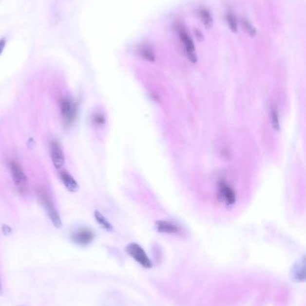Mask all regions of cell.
<instances>
[{
    "mask_svg": "<svg viewBox=\"0 0 306 306\" xmlns=\"http://www.w3.org/2000/svg\"><path fill=\"white\" fill-rule=\"evenodd\" d=\"M36 193H37V197L39 199V201L42 207L45 209L46 212L48 214V216L50 217L51 222L53 223V225L56 228H61L62 222H61V218L57 212L56 207L54 206L53 202L51 201L50 195L48 194V192L46 191L45 188L39 186L38 188H36Z\"/></svg>",
    "mask_w": 306,
    "mask_h": 306,
    "instance_id": "obj_1",
    "label": "cell"
},
{
    "mask_svg": "<svg viewBox=\"0 0 306 306\" xmlns=\"http://www.w3.org/2000/svg\"><path fill=\"white\" fill-rule=\"evenodd\" d=\"M9 169L11 172L12 179L18 193L21 195L28 194V180L23 172L22 167L15 161L9 162Z\"/></svg>",
    "mask_w": 306,
    "mask_h": 306,
    "instance_id": "obj_2",
    "label": "cell"
},
{
    "mask_svg": "<svg viewBox=\"0 0 306 306\" xmlns=\"http://www.w3.org/2000/svg\"><path fill=\"white\" fill-rule=\"evenodd\" d=\"M176 29L178 32V36L180 38V40L182 41L183 48L186 52L188 58L190 59V61L196 63L198 61L196 48H195L194 42H193L192 39L189 34L187 29L185 28V26L182 23H178Z\"/></svg>",
    "mask_w": 306,
    "mask_h": 306,
    "instance_id": "obj_3",
    "label": "cell"
},
{
    "mask_svg": "<svg viewBox=\"0 0 306 306\" xmlns=\"http://www.w3.org/2000/svg\"><path fill=\"white\" fill-rule=\"evenodd\" d=\"M125 250H126V252L132 259H134L137 263H139L142 267L146 268V269H151L153 267V262L148 256L145 250L138 244L131 243L126 246Z\"/></svg>",
    "mask_w": 306,
    "mask_h": 306,
    "instance_id": "obj_4",
    "label": "cell"
},
{
    "mask_svg": "<svg viewBox=\"0 0 306 306\" xmlns=\"http://www.w3.org/2000/svg\"><path fill=\"white\" fill-rule=\"evenodd\" d=\"M60 113L63 125L66 127L71 126L76 117V105L68 98H64L60 101Z\"/></svg>",
    "mask_w": 306,
    "mask_h": 306,
    "instance_id": "obj_5",
    "label": "cell"
},
{
    "mask_svg": "<svg viewBox=\"0 0 306 306\" xmlns=\"http://www.w3.org/2000/svg\"><path fill=\"white\" fill-rule=\"evenodd\" d=\"M289 275L291 280L295 283H303L306 281V257H302L294 263L290 270Z\"/></svg>",
    "mask_w": 306,
    "mask_h": 306,
    "instance_id": "obj_6",
    "label": "cell"
},
{
    "mask_svg": "<svg viewBox=\"0 0 306 306\" xmlns=\"http://www.w3.org/2000/svg\"><path fill=\"white\" fill-rule=\"evenodd\" d=\"M218 196L221 200L227 204V206H232L236 201V195L232 187L224 181H220L218 183L217 187Z\"/></svg>",
    "mask_w": 306,
    "mask_h": 306,
    "instance_id": "obj_7",
    "label": "cell"
},
{
    "mask_svg": "<svg viewBox=\"0 0 306 306\" xmlns=\"http://www.w3.org/2000/svg\"><path fill=\"white\" fill-rule=\"evenodd\" d=\"M72 239L77 245H88L95 239V234L89 228H79L72 234Z\"/></svg>",
    "mask_w": 306,
    "mask_h": 306,
    "instance_id": "obj_8",
    "label": "cell"
},
{
    "mask_svg": "<svg viewBox=\"0 0 306 306\" xmlns=\"http://www.w3.org/2000/svg\"><path fill=\"white\" fill-rule=\"evenodd\" d=\"M51 156L54 167L59 169L65 164V157L58 142L53 140L51 143Z\"/></svg>",
    "mask_w": 306,
    "mask_h": 306,
    "instance_id": "obj_9",
    "label": "cell"
},
{
    "mask_svg": "<svg viewBox=\"0 0 306 306\" xmlns=\"http://www.w3.org/2000/svg\"><path fill=\"white\" fill-rule=\"evenodd\" d=\"M155 227L158 232L164 234H179L182 232L181 228L177 224L167 220H157Z\"/></svg>",
    "mask_w": 306,
    "mask_h": 306,
    "instance_id": "obj_10",
    "label": "cell"
},
{
    "mask_svg": "<svg viewBox=\"0 0 306 306\" xmlns=\"http://www.w3.org/2000/svg\"><path fill=\"white\" fill-rule=\"evenodd\" d=\"M136 54L139 57L147 61L153 62L155 60V55L153 48L149 44H141L136 49Z\"/></svg>",
    "mask_w": 306,
    "mask_h": 306,
    "instance_id": "obj_11",
    "label": "cell"
},
{
    "mask_svg": "<svg viewBox=\"0 0 306 306\" xmlns=\"http://www.w3.org/2000/svg\"><path fill=\"white\" fill-rule=\"evenodd\" d=\"M59 177L62 181L63 184L69 192H76L78 189V184L75 178L66 170H63L59 173Z\"/></svg>",
    "mask_w": 306,
    "mask_h": 306,
    "instance_id": "obj_12",
    "label": "cell"
},
{
    "mask_svg": "<svg viewBox=\"0 0 306 306\" xmlns=\"http://www.w3.org/2000/svg\"><path fill=\"white\" fill-rule=\"evenodd\" d=\"M198 17H199L200 21L203 23L205 27L207 29H210L213 25V17H211L210 12L204 7H201L198 10Z\"/></svg>",
    "mask_w": 306,
    "mask_h": 306,
    "instance_id": "obj_13",
    "label": "cell"
},
{
    "mask_svg": "<svg viewBox=\"0 0 306 306\" xmlns=\"http://www.w3.org/2000/svg\"><path fill=\"white\" fill-rule=\"evenodd\" d=\"M226 20H227V24L229 26L230 30L232 31V33H236L237 30H238V24H237V19L234 16L233 12L232 11V9L228 8L227 11H226Z\"/></svg>",
    "mask_w": 306,
    "mask_h": 306,
    "instance_id": "obj_14",
    "label": "cell"
},
{
    "mask_svg": "<svg viewBox=\"0 0 306 306\" xmlns=\"http://www.w3.org/2000/svg\"><path fill=\"white\" fill-rule=\"evenodd\" d=\"M95 217H96V219L98 224L102 228H104L107 231H113L114 230L113 225L108 221L107 218L104 217L101 212H97V211L95 212Z\"/></svg>",
    "mask_w": 306,
    "mask_h": 306,
    "instance_id": "obj_15",
    "label": "cell"
},
{
    "mask_svg": "<svg viewBox=\"0 0 306 306\" xmlns=\"http://www.w3.org/2000/svg\"><path fill=\"white\" fill-rule=\"evenodd\" d=\"M270 119L272 127L276 132L280 131V119L278 114V108L276 107H272L270 108Z\"/></svg>",
    "mask_w": 306,
    "mask_h": 306,
    "instance_id": "obj_16",
    "label": "cell"
},
{
    "mask_svg": "<svg viewBox=\"0 0 306 306\" xmlns=\"http://www.w3.org/2000/svg\"><path fill=\"white\" fill-rule=\"evenodd\" d=\"M242 24H243V27L245 30V32L249 34V36L255 37L256 35H257V31L254 28V26L252 25V23L249 22L247 18H243Z\"/></svg>",
    "mask_w": 306,
    "mask_h": 306,
    "instance_id": "obj_17",
    "label": "cell"
},
{
    "mask_svg": "<svg viewBox=\"0 0 306 306\" xmlns=\"http://www.w3.org/2000/svg\"><path fill=\"white\" fill-rule=\"evenodd\" d=\"M92 121L93 124L96 126H102L105 124V117L102 115V113H96L93 117H92Z\"/></svg>",
    "mask_w": 306,
    "mask_h": 306,
    "instance_id": "obj_18",
    "label": "cell"
},
{
    "mask_svg": "<svg viewBox=\"0 0 306 306\" xmlns=\"http://www.w3.org/2000/svg\"><path fill=\"white\" fill-rule=\"evenodd\" d=\"M6 39H0V55H1V54H2V52L4 51V49H5V47H6Z\"/></svg>",
    "mask_w": 306,
    "mask_h": 306,
    "instance_id": "obj_19",
    "label": "cell"
},
{
    "mask_svg": "<svg viewBox=\"0 0 306 306\" xmlns=\"http://www.w3.org/2000/svg\"><path fill=\"white\" fill-rule=\"evenodd\" d=\"M2 292H3V289H2V283H1V278H0V295H2Z\"/></svg>",
    "mask_w": 306,
    "mask_h": 306,
    "instance_id": "obj_20",
    "label": "cell"
}]
</instances>
